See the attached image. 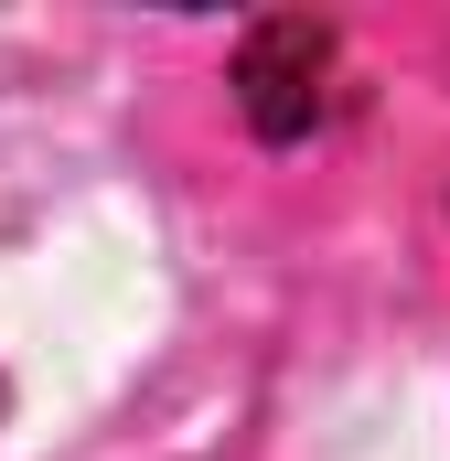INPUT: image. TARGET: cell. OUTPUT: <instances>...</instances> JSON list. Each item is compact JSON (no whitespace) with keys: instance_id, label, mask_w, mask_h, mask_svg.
Returning a JSON list of instances; mask_svg holds the SVG:
<instances>
[{"instance_id":"7a4b0ae2","label":"cell","mask_w":450,"mask_h":461,"mask_svg":"<svg viewBox=\"0 0 450 461\" xmlns=\"http://www.w3.org/2000/svg\"><path fill=\"white\" fill-rule=\"evenodd\" d=\"M0 408H11V375H0Z\"/></svg>"},{"instance_id":"6da1fadb","label":"cell","mask_w":450,"mask_h":461,"mask_svg":"<svg viewBox=\"0 0 450 461\" xmlns=\"http://www.w3.org/2000/svg\"><path fill=\"white\" fill-rule=\"evenodd\" d=\"M236 108L257 140H311L322 118L343 108V54L322 22H301V11H279V22H257L247 43H236Z\"/></svg>"}]
</instances>
